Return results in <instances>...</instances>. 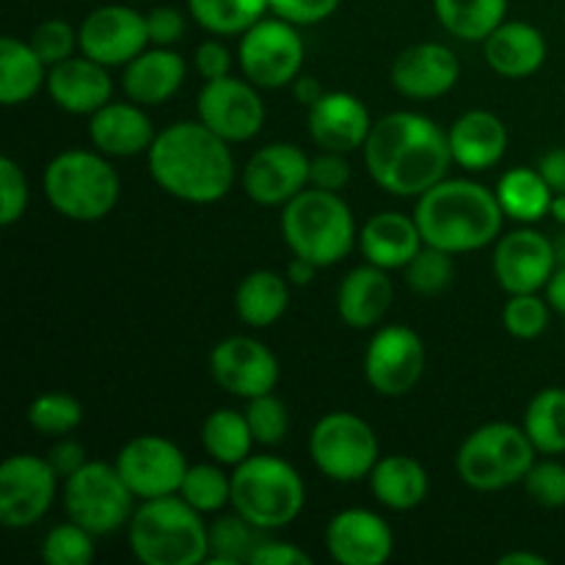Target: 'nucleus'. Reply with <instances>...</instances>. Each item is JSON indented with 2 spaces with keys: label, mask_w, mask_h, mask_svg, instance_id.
<instances>
[{
  "label": "nucleus",
  "mask_w": 565,
  "mask_h": 565,
  "mask_svg": "<svg viewBox=\"0 0 565 565\" xmlns=\"http://www.w3.org/2000/svg\"><path fill=\"white\" fill-rule=\"evenodd\" d=\"M423 246L425 241L417 218L392 213V210L373 215L359 232V248H362L364 259L384 270H403Z\"/></svg>",
  "instance_id": "nucleus-26"
},
{
  "label": "nucleus",
  "mask_w": 565,
  "mask_h": 565,
  "mask_svg": "<svg viewBox=\"0 0 565 565\" xmlns=\"http://www.w3.org/2000/svg\"><path fill=\"white\" fill-rule=\"evenodd\" d=\"M81 53L103 66H127L147 50V17L130 6H99L83 20L77 31Z\"/></svg>",
  "instance_id": "nucleus-17"
},
{
  "label": "nucleus",
  "mask_w": 565,
  "mask_h": 565,
  "mask_svg": "<svg viewBox=\"0 0 565 565\" xmlns=\"http://www.w3.org/2000/svg\"><path fill=\"white\" fill-rule=\"evenodd\" d=\"M535 445L527 430L508 423L480 425L458 447V478L475 491H500L524 483L535 463Z\"/></svg>",
  "instance_id": "nucleus-8"
},
{
  "label": "nucleus",
  "mask_w": 565,
  "mask_h": 565,
  "mask_svg": "<svg viewBox=\"0 0 565 565\" xmlns=\"http://www.w3.org/2000/svg\"><path fill=\"white\" fill-rule=\"evenodd\" d=\"M130 550L143 565L207 563V524L180 494L143 500L130 519Z\"/></svg>",
  "instance_id": "nucleus-4"
},
{
  "label": "nucleus",
  "mask_w": 565,
  "mask_h": 565,
  "mask_svg": "<svg viewBox=\"0 0 565 565\" xmlns=\"http://www.w3.org/2000/svg\"><path fill=\"white\" fill-rule=\"evenodd\" d=\"M132 497L116 463L103 461H88L64 486L66 516L92 535H108L130 524Z\"/></svg>",
  "instance_id": "nucleus-10"
},
{
  "label": "nucleus",
  "mask_w": 565,
  "mask_h": 565,
  "mask_svg": "<svg viewBox=\"0 0 565 565\" xmlns=\"http://www.w3.org/2000/svg\"><path fill=\"white\" fill-rule=\"evenodd\" d=\"M370 489L392 511H414L428 497V472L412 456L379 458L370 472Z\"/></svg>",
  "instance_id": "nucleus-30"
},
{
  "label": "nucleus",
  "mask_w": 565,
  "mask_h": 565,
  "mask_svg": "<svg viewBox=\"0 0 565 565\" xmlns=\"http://www.w3.org/2000/svg\"><path fill=\"white\" fill-rule=\"evenodd\" d=\"M44 61L39 58L31 42H20L14 36L0 39V103L22 105L36 97L39 88L47 83Z\"/></svg>",
  "instance_id": "nucleus-32"
},
{
  "label": "nucleus",
  "mask_w": 565,
  "mask_h": 565,
  "mask_svg": "<svg viewBox=\"0 0 565 565\" xmlns=\"http://www.w3.org/2000/svg\"><path fill=\"white\" fill-rule=\"evenodd\" d=\"M546 301L555 312L565 315V265H557L555 274L546 281Z\"/></svg>",
  "instance_id": "nucleus-56"
},
{
  "label": "nucleus",
  "mask_w": 565,
  "mask_h": 565,
  "mask_svg": "<svg viewBox=\"0 0 565 565\" xmlns=\"http://www.w3.org/2000/svg\"><path fill=\"white\" fill-rule=\"evenodd\" d=\"M342 0H268L270 11L292 25H318L329 20Z\"/></svg>",
  "instance_id": "nucleus-48"
},
{
  "label": "nucleus",
  "mask_w": 565,
  "mask_h": 565,
  "mask_svg": "<svg viewBox=\"0 0 565 565\" xmlns=\"http://www.w3.org/2000/svg\"><path fill=\"white\" fill-rule=\"evenodd\" d=\"M425 373V342L408 326L375 331L364 353V379L379 395L401 397L419 384Z\"/></svg>",
  "instance_id": "nucleus-14"
},
{
  "label": "nucleus",
  "mask_w": 565,
  "mask_h": 565,
  "mask_svg": "<svg viewBox=\"0 0 565 565\" xmlns=\"http://www.w3.org/2000/svg\"><path fill=\"white\" fill-rule=\"evenodd\" d=\"M403 274H406V285L417 296L434 298L452 285V279H456V263H452L450 252H441V248L425 243L417 252V257L403 268Z\"/></svg>",
  "instance_id": "nucleus-40"
},
{
  "label": "nucleus",
  "mask_w": 565,
  "mask_h": 565,
  "mask_svg": "<svg viewBox=\"0 0 565 565\" xmlns=\"http://www.w3.org/2000/svg\"><path fill=\"white\" fill-rule=\"evenodd\" d=\"M364 166L381 191L392 196H423L447 180L452 152L447 132L414 110H395L373 121L364 141Z\"/></svg>",
  "instance_id": "nucleus-1"
},
{
  "label": "nucleus",
  "mask_w": 565,
  "mask_h": 565,
  "mask_svg": "<svg viewBox=\"0 0 565 565\" xmlns=\"http://www.w3.org/2000/svg\"><path fill=\"white\" fill-rule=\"evenodd\" d=\"M552 241L535 230H516L500 237L494 252V276L508 296L539 292L555 274Z\"/></svg>",
  "instance_id": "nucleus-19"
},
{
  "label": "nucleus",
  "mask_w": 565,
  "mask_h": 565,
  "mask_svg": "<svg viewBox=\"0 0 565 565\" xmlns=\"http://www.w3.org/2000/svg\"><path fill=\"white\" fill-rule=\"evenodd\" d=\"M309 182H312V188H320V191L340 193L351 182V163H348L342 152L323 149L309 163Z\"/></svg>",
  "instance_id": "nucleus-49"
},
{
  "label": "nucleus",
  "mask_w": 565,
  "mask_h": 565,
  "mask_svg": "<svg viewBox=\"0 0 565 565\" xmlns=\"http://www.w3.org/2000/svg\"><path fill=\"white\" fill-rule=\"evenodd\" d=\"M281 237L296 257L309 259L318 268L342 263L356 243V221L351 207L334 191L303 188L285 204Z\"/></svg>",
  "instance_id": "nucleus-5"
},
{
  "label": "nucleus",
  "mask_w": 565,
  "mask_h": 565,
  "mask_svg": "<svg viewBox=\"0 0 565 565\" xmlns=\"http://www.w3.org/2000/svg\"><path fill=\"white\" fill-rule=\"evenodd\" d=\"M539 171L544 174V180L550 182L552 191L565 193V147L563 149H550V152L541 158Z\"/></svg>",
  "instance_id": "nucleus-54"
},
{
  "label": "nucleus",
  "mask_w": 565,
  "mask_h": 565,
  "mask_svg": "<svg viewBox=\"0 0 565 565\" xmlns=\"http://www.w3.org/2000/svg\"><path fill=\"white\" fill-rule=\"evenodd\" d=\"M502 326L516 340H535L550 326V301H541L535 292H519L502 309Z\"/></svg>",
  "instance_id": "nucleus-44"
},
{
  "label": "nucleus",
  "mask_w": 565,
  "mask_h": 565,
  "mask_svg": "<svg viewBox=\"0 0 565 565\" xmlns=\"http://www.w3.org/2000/svg\"><path fill=\"white\" fill-rule=\"evenodd\" d=\"M28 199L31 191H28L25 171L11 158H0V224H17L25 215Z\"/></svg>",
  "instance_id": "nucleus-46"
},
{
  "label": "nucleus",
  "mask_w": 565,
  "mask_h": 565,
  "mask_svg": "<svg viewBox=\"0 0 565 565\" xmlns=\"http://www.w3.org/2000/svg\"><path fill=\"white\" fill-rule=\"evenodd\" d=\"M193 20L215 36L246 33L270 9L268 0H188Z\"/></svg>",
  "instance_id": "nucleus-38"
},
{
  "label": "nucleus",
  "mask_w": 565,
  "mask_h": 565,
  "mask_svg": "<svg viewBox=\"0 0 565 565\" xmlns=\"http://www.w3.org/2000/svg\"><path fill=\"white\" fill-rule=\"evenodd\" d=\"M147 31L149 42L154 47H171L185 33V17H182V11L171 9V6H158V9H152L147 14Z\"/></svg>",
  "instance_id": "nucleus-50"
},
{
  "label": "nucleus",
  "mask_w": 565,
  "mask_h": 565,
  "mask_svg": "<svg viewBox=\"0 0 565 565\" xmlns=\"http://www.w3.org/2000/svg\"><path fill=\"white\" fill-rule=\"evenodd\" d=\"M47 92L61 110L75 116L97 114L103 105L110 103L114 83H110L108 66L88 58H66L55 64L47 75Z\"/></svg>",
  "instance_id": "nucleus-23"
},
{
  "label": "nucleus",
  "mask_w": 565,
  "mask_h": 565,
  "mask_svg": "<svg viewBox=\"0 0 565 565\" xmlns=\"http://www.w3.org/2000/svg\"><path fill=\"white\" fill-rule=\"evenodd\" d=\"M241 70L257 88H281L301 75L303 39L298 25L281 17L254 22L237 47Z\"/></svg>",
  "instance_id": "nucleus-11"
},
{
  "label": "nucleus",
  "mask_w": 565,
  "mask_h": 565,
  "mask_svg": "<svg viewBox=\"0 0 565 565\" xmlns=\"http://www.w3.org/2000/svg\"><path fill=\"white\" fill-rule=\"evenodd\" d=\"M527 494L539 502L541 508H565V467L557 461L533 463V469L524 478Z\"/></svg>",
  "instance_id": "nucleus-47"
},
{
  "label": "nucleus",
  "mask_w": 565,
  "mask_h": 565,
  "mask_svg": "<svg viewBox=\"0 0 565 565\" xmlns=\"http://www.w3.org/2000/svg\"><path fill=\"white\" fill-rule=\"evenodd\" d=\"M497 199H500L508 218H516L522 224H535V221H541L550 213L555 191H552L550 182L544 180L539 169L516 166V169L505 171L500 177Z\"/></svg>",
  "instance_id": "nucleus-33"
},
{
  "label": "nucleus",
  "mask_w": 565,
  "mask_h": 565,
  "mask_svg": "<svg viewBox=\"0 0 565 565\" xmlns=\"http://www.w3.org/2000/svg\"><path fill=\"white\" fill-rule=\"evenodd\" d=\"M315 467L334 483H356L370 478L379 463V436L351 412H331L318 419L309 436Z\"/></svg>",
  "instance_id": "nucleus-9"
},
{
  "label": "nucleus",
  "mask_w": 565,
  "mask_h": 565,
  "mask_svg": "<svg viewBox=\"0 0 565 565\" xmlns=\"http://www.w3.org/2000/svg\"><path fill=\"white\" fill-rule=\"evenodd\" d=\"M58 489V475L47 458L22 456L6 458L0 467V522L9 530H25L42 522Z\"/></svg>",
  "instance_id": "nucleus-12"
},
{
  "label": "nucleus",
  "mask_w": 565,
  "mask_h": 565,
  "mask_svg": "<svg viewBox=\"0 0 565 565\" xmlns=\"http://www.w3.org/2000/svg\"><path fill=\"white\" fill-rule=\"evenodd\" d=\"M524 430L535 450L544 456L565 452V390L561 386L541 390L524 412Z\"/></svg>",
  "instance_id": "nucleus-36"
},
{
  "label": "nucleus",
  "mask_w": 565,
  "mask_h": 565,
  "mask_svg": "<svg viewBox=\"0 0 565 565\" xmlns=\"http://www.w3.org/2000/svg\"><path fill=\"white\" fill-rule=\"evenodd\" d=\"M47 461H50V467L55 469V475L66 480V478H72L77 469L86 467L88 458H86V450H83L81 441L66 439L64 436V439H61L58 445L47 452Z\"/></svg>",
  "instance_id": "nucleus-53"
},
{
  "label": "nucleus",
  "mask_w": 565,
  "mask_h": 565,
  "mask_svg": "<svg viewBox=\"0 0 565 565\" xmlns=\"http://www.w3.org/2000/svg\"><path fill=\"white\" fill-rule=\"evenodd\" d=\"M323 94L326 92H323V86H320L318 77L298 75L296 81H292V97H296L301 105H307V108H312V105L318 103Z\"/></svg>",
  "instance_id": "nucleus-55"
},
{
  "label": "nucleus",
  "mask_w": 565,
  "mask_h": 565,
  "mask_svg": "<svg viewBox=\"0 0 565 565\" xmlns=\"http://www.w3.org/2000/svg\"><path fill=\"white\" fill-rule=\"evenodd\" d=\"M500 565H546V557L535 552H508L500 557Z\"/></svg>",
  "instance_id": "nucleus-58"
},
{
  "label": "nucleus",
  "mask_w": 565,
  "mask_h": 565,
  "mask_svg": "<svg viewBox=\"0 0 565 565\" xmlns=\"http://www.w3.org/2000/svg\"><path fill=\"white\" fill-rule=\"evenodd\" d=\"M315 274H318V265L292 254L290 265H287V281H290V285H298V287L309 285V281L315 279Z\"/></svg>",
  "instance_id": "nucleus-57"
},
{
  "label": "nucleus",
  "mask_w": 565,
  "mask_h": 565,
  "mask_svg": "<svg viewBox=\"0 0 565 565\" xmlns=\"http://www.w3.org/2000/svg\"><path fill=\"white\" fill-rule=\"evenodd\" d=\"M309 163L296 143H268L248 158L243 169V191L265 207H279L296 199L309 182Z\"/></svg>",
  "instance_id": "nucleus-18"
},
{
  "label": "nucleus",
  "mask_w": 565,
  "mask_h": 565,
  "mask_svg": "<svg viewBox=\"0 0 565 565\" xmlns=\"http://www.w3.org/2000/svg\"><path fill=\"white\" fill-rule=\"evenodd\" d=\"M147 158L152 180L180 202L213 204L235 185L230 141L202 121H177L160 130Z\"/></svg>",
  "instance_id": "nucleus-2"
},
{
  "label": "nucleus",
  "mask_w": 565,
  "mask_h": 565,
  "mask_svg": "<svg viewBox=\"0 0 565 565\" xmlns=\"http://www.w3.org/2000/svg\"><path fill=\"white\" fill-rule=\"evenodd\" d=\"M193 66H196V72L204 81H218V77L230 75L232 55L226 50V44H221L218 39H207L193 53Z\"/></svg>",
  "instance_id": "nucleus-51"
},
{
  "label": "nucleus",
  "mask_w": 565,
  "mask_h": 565,
  "mask_svg": "<svg viewBox=\"0 0 565 565\" xmlns=\"http://www.w3.org/2000/svg\"><path fill=\"white\" fill-rule=\"evenodd\" d=\"M243 414H246V423L252 428V436L257 445L276 447L285 441L287 428H290V417H287V406L274 392L252 397Z\"/></svg>",
  "instance_id": "nucleus-43"
},
{
  "label": "nucleus",
  "mask_w": 565,
  "mask_h": 565,
  "mask_svg": "<svg viewBox=\"0 0 565 565\" xmlns=\"http://www.w3.org/2000/svg\"><path fill=\"white\" fill-rule=\"evenodd\" d=\"M42 557L50 565H88L94 561V535L70 519L50 530L42 544Z\"/></svg>",
  "instance_id": "nucleus-42"
},
{
  "label": "nucleus",
  "mask_w": 565,
  "mask_h": 565,
  "mask_svg": "<svg viewBox=\"0 0 565 565\" xmlns=\"http://www.w3.org/2000/svg\"><path fill=\"white\" fill-rule=\"evenodd\" d=\"M307 130L320 149L356 152L364 147L373 119L367 105L348 92H326L307 114Z\"/></svg>",
  "instance_id": "nucleus-22"
},
{
  "label": "nucleus",
  "mask_w": 565,
  "mask_h": 565,
  "mask_svg": "<svg viewBox=\"0 0 565 565\" xmlns=\"http://www.w3.org/2000/svg\"><path fill=\"white\" fill-rule=\"evenodd\" d=\"M436 20L463 42H486L505 22L508 0H434Z\"/></svg>",
  "instance_id": "nucleus-34"
},
{
  "label": "nucleus",
  "mask_w": 565,
  "mask_h": 565,
  "mask_svg": "<svg viewBox=\"0 0 565 565\" xmlns=\"http://www.w3.org/2000/svg\"><path fill=\"white\" fill-rule=\"evenodd\" d=\"M423 241L450 254L486 248L502 232V210L497 191L472 180H441L419 196L414 210Z\"/></svg>",
  "instance_id": "nucleus-3"
},
{
  "label": "nucleus",
  "mask_w": 565,
  "mask_h": 565,
  "mask_svg": "<svg viewBox=\"0 0 565 565\" xmlns=\"http://www.w3.org/2000/svg\"><path fill=\"white\" fill-rule=\"evenodd\" d=\"M392 298H395V285L390 274L373 263L359 265L342 279L337 292V312L351 329H373L390 312Z\"/></svg>",
  "instance_id": "nucleus-27"
},
{
  "label": "nucleus",
  "mask_w": 565,
  "mask_h": 565,
  "mask_svg": "<svg viewBox=\"0 0 565 565\" xmlns=\"http://www.w3.org/2000/svg\"><path fill=\"white\" fill-rule=\"evenodd\" d=\"M452 163L467 171H486L508 152V127L491 110H467L447 132Z\"/></svg>",
  "instance_id": "nucleus-25"
},
{
  "label": "nucleus",
  "mask_w": 565,
  "mask_h": 565,
  "mask_svg": "<svg viewBox=\"0 0 565 565\" xmlns=\"http://www.w3.org/2000/svg\"><path fill=\"white\" fill-rule=\"evenodd\" d=\"M552 248H555L557 265H565V226L555 235V241H552Z\"/></svg>",
  "instance_id": "nucleus-60"
},
{
  "label": "nucleus",
  "mask_w": 565,
  "mask_h": 565,
  "mask_svg": "<svg viewBox=\"0 0 565 565\" xmlns=\"http://www.w3.org/2000/svg\"><path fill=\"white\" fill-rule=\"evenodd\" d=\"M210 373L230 395L252 401L268 395L279 384V362L274 351L254 337H230L210 353Z\"/></svg>",
  "instance_id": "nucleus-16"
},
{
  "label": "nucleus",
  "mask_w": 565,
  "mask_h": 565,
  "mask_svg": "<svg viewBox=\"0 0 565 565\" xmlns=\"http://www.w3.org/2000/svg\"><path fill=\"white\" fill-rule=\"evenodd\" d=\"M81 3H88V0H81Z\"/></svg>",
  "instance_id": "nucleus-61"
},
{
  "label": "nucleus",
  "mask_w": 565,
  "mask_h": 565,
  "mask_svg": "<svg viewBox=\"0 0 565 565\" xmlns=\"http://www.w3.org/2000/svg\"><path fill=\"white\" fill-rule=\"evenodd\" d=\"M199 121L230 143L252 141L265 125V103L252 81H204L196 99Z\"/></svg>",
  "instance_id": "nucleus-15"
},
{
  "label": "nucleus",
  "mask_w": 565,
  "mask_h": 565,
  "mask_svg": "<svg viewBox=\"0 0 565 565\" xmlns=\"http://www.w3.org/2000/svg\"><path fill=\"white\" fill-rule=\"evenodd\" d=\"M88 136L103 154L132 158V154L149 152L158 132L138 103H108L97 114H92Z\"/></svg>",
  "instance_id": "nucleus-24"
},
{
  "label": "nucleus",
  "mask_w": 565,
  "mask_h": 565,
  "mask_svg": "<svg viewBox=\"0 0 565 565\" xmlns=\"http://www.w3.org/2000/svg\"><path fill=\"white\" fill-rule=\"evenodd\" d=\"M185 61L169 47L143 50L141 55L125 66L121 86L125 94L138 105H163L180 92L185 81Z\"/></svg>",
  "instance_id": "nucleus-28"
},
{
  "label": "nucleus",
  "mask_w": 565,
  "mask_h": 565,
  "mask_svg": "<svg viewBox=\"0 0 565 565\" xmlns=\"http://www.w3.org/2000/svg\"><path fill=\"white\" fill-rule=\"evenodd\" d=\"M202 445L207 456L221 467H237L252 456V445H257L252 428L246 423V414L218 408L210 414L202 425Z\"/></svg>",
  "instance_id": "nucleus-35"
},
{
  "label": "nucleus",
  "mask_w": 565,
  "mask_h": 565,
  "mask_svg": "<svg viewBox=\"0 0 565 565\" xmlns=\"http://www.w3.org/2000/svg\"><path fill=\"white\" fill-rule=\"evenodd\" d=\"M132 3H138V0H132Z\"/></svg>",
  "instance_id": "nucleus-62"
},
{
  "label": "nucleus",
  "mask_w": 565,
  "mask_h": 565,
  "mask_svg": "<svg viewBox=\"0 0 565 565\" xmlns=\"http://www.w3.org/2000/svg\"><path fill=\"white\" fill-rule=\"evenodd\" d=\"M180 497L199 513H218L232 505V475H224L221 463H199L188 467L180 486Z\"/></svg>",
  "instance_id": "nucleus-39"
},
{
  "label": "nucleus",
  "mask_w": 565,
  "mask_h": 565,
  "mask_svg": "<svg viewBox=\"0 0 565 565\" xmlns=\"http://www.w3.org/2000/svg\"><path fill=\"white\" fill-rule=\"evenodd\" d=\"M119 174L99 149H66L44 169V193L53 210L81 224L105 218L119 202Z\"/></svg>",
  "instance_id": "nucleus-6"
},
{
  "label": "nucleus",
  "mask_w": 565,
  "mask_h": 565,
  "mask_svg": "<svg viewBox=\"0 0 565 565\" xmlns=\"http://www.w3.org/2000/svg\"><path fill=\"white\" fill-rule=\"evenodd\" d=\"M461 77V61L447 44L419 42L392 64V86L412 99L445 97Z\"/></svg>",
  "instance_id": "nucleus-21"
},
{
  "label": "nucleus",
  "mask_w": 565,
  "mask_h": 565,
  "mask_svg": "<svg viewBox=\"0 0 565 565\" xmlns=\"http://www.w3.org/2000/svg\"><path fill=\"white\" fill-rule=\"evenodd\" d=\"M486 61L502 77H530L544 66L546 39L530 22H502L486 39Z\"/></svg>",
  "instance_id": "nucleus-29"
},
{
  "label": "nucleus",
  "mask_w": 565,
  "mask_h": 565,
  "mask_svg": "<svg viewBox=\"0 0 565 565\" xmlns=\"http://www.w3.org/2000/svg\"><path fill=\"white\" fill-rule=\"evenodd\" d=\"M290 303V281L274 270H254L237 285L235 312L252 329H268Z\"/></svg>",
  "instance_id": "nucleus-31"
},
{
  "label": "nucleus",
  "mask_w": 565,
  "mask_h": 565,
  "mask_svg": "<svg viewBox=\"0 0 565 565\" xmlns=\"http://www.w3.org/2000/svg\"><path fill=\"white\" fill-rule=\"evenodd\" d=\"M252 565H312V555L285 541H263L254 550Z\"/></svg>",
  "instance_id": "nucleus-52"
},
{
  "label": "nucleus",
  "mask_w": 565,
  "mask_h": 565,
  "mask_svg": "<svg viewBox=\"0 0 565 565\" xmlns=\"http://www.w3.org/2000/svg\"><path fill=\"white\" fill-rule=\"evenodd\" d=\"M116 469L138 500L180 494L185 480V452L166 436H136L116 456Z\"/></svg>",
  "instance_id": "nucleus-13"
},
{
  "label": "nucleus",
  "mask_w": 565,
  "mask_h": 565,
  "mask_svg": "<svg viewBox=\"0 0 565 565\" xmlns=\"http://www.w3.org/2000/svg\"><path fill=\"white\" fill-rule=\"evenodd\" d=\"M210 533V555L207 565H243L252 563L254 550L263 544V530L254 527L248 519H243L241 513H226L218 516L207 527Z\"/></svg>",
  "instance_id": "nucleus-37"
},
{
  "label": "nucleus",
  "mask_w": 565,
  "mask_h": 565,
  "mask_svg": "<svg viewBox=\"0 0 565 565\" xmlns=\"http://www.w3.org/2000/svg\"><path fill=\"white\" fill-rule=\"evenodd\" d=\"M307 502L301 475L276 456H248L232 472V508L259 530H281Z\"/></svg>",
  "instance_id": "nucleus-7"
},
{
  "label": "nucleus",
  "mask_w": 565,
  "mask_h": 565,
  "mask_svg": "<svg viewBox=\"0 0 565 565\" xmlns=\"http://www.w3.org/2000/svg\"><path fill=\"white\" fill-rule=\"evenodd\" d=\"M31 47L36 50V55L44 64L55 66L61 61L72 58V53H75V47H81V42H77V31L66 20H44L31 33Z\"/></svg>",
  "instance_id": "nucleus-45"
},
{
  "label": "nucleus",
  "mask_w": 565,
  "mask_h": 565,
  "mask_svg": "<svg viewBox=\"0 0 565 565\" xmlns=\"http://www.w3.org/2000/svg\"><path fill=\"white\" fill-rule=\"evenodd\" d=\"M550 213H552V218L557 221V224L565 226V193H555Z\"/></svg>",
  "instance_id": "nucleus-59"
},
{
  "label": "nucleus",
  "mask_w": 565,
  "mask_h": 565,
  "mask_svg": "<svg viewBox=\"0 0 565 565\" xmlns=\"http://www.w3.org/2000/svg\"><path fill=\"white\" fill-rule=\"evenodd\" d=\"M326 550L340 565H384L395 552V535L379 513L351 508L329 522Z\"/></svg>",
  "instance_id": "nucleus-20"
},
{
  "label": "nucleus",
  "mask_w": 565,
  "mask_h": 565,
  "mask_svg": "<svg viewBox=\"0 0 565 565\" xmlns=\"http://www.w3.org/2000/svg\"><path fill=\"white\" fill-rule=\"evenodd\" d=\"M28 423L36 434L66 436L83 423V406L66 392H44L28 408Z\"/></svg>",
  "instance_id": "nucleus-41"
}]
</instances>
